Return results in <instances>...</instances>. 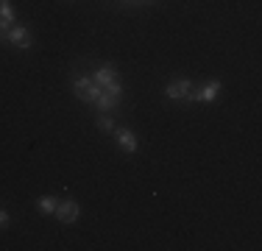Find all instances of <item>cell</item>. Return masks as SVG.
Masks as SVG:
<instances>
[{
    "mask_svg": "<svg viewBox=\"0 0 262 251\" xmlns=\"http://www.w3.org/2000/svg\"><path fill=\"white\" fill-rule=\"evenodd\" d=\"M70 90L76 92L78 100L92 103V100L98 98V92H101V87L92 81V75H86V73H81L78 67H73V70H70Z\"/></svg>",
    "mask_w": 262,
    "mask_h": 251,
    "instance_id": "6da1fadb",
    "label": "cell"
},
{
    "mask_svg": "<svg viewBox=\"0 0 262 251\" xmlns=\"http://www.w3.org/2000/svg\"><path fill=\"white\" fill-rule=\"evenodd\" d=\"M9 45H14L17 50H31V45H34V36H31V31L26 28V25H11L9 31H6V39Z\"/></svg>",
    "mask_w": 262,
    "mask_h": 251,
    "instance_id": "7a4b0ae2",
    "label": "cell"
},
{
    "mask_svg": "<svg viewBox=\"0 0 262 251\" xmlns=\"http://www.w3.org/2000/svg\"><path fill=\"white\" fill-rule=\"evenodd\" d=\"M56 221L59 223H64V226H70V223H76L78 221V215H81V210H78V204L73 198H64V201H59L56 204Z\"/></svg>",
    "mask_w": 262,
    "mask_h": 251,
    "instance_id": "3957f363",
    "label": "cell"
},
{
    "mask_svg": "<svg viewBox=\"0 0 262 251\" xmlns=\"http://www.w3.org/2000/svg\"><path fill=\"white\" fill-rule=\"evenodd\" d=\"M192 90H195V84H192L190 78H173L170 84L165 87V98H170V100H187Z\"/></svg>",
    "mask_w": 262,
    "mask_h": 251,
    "instance_id": "277c9868",
    "label": "cell"
},
{
    "mask_svg": "<svg viewBox=\"0 0 262 251\" xmlns=\"http://www.w3.org/2000/svg\"><path fill=\"white\" fill-rule=\"evenodd\" d=\"M115 137H117V142H120V148L126 151V154H137L140 140H137V134L131 129H115Z\"/></svg>",
    "mask_w": 262,
    "mask_h": 251,
    "instance_id": "5b68a950",
    "label": "cell"
},
{
    "mask_svg": "<svg viewBox=\"0 0 262 251\" xmlns=\"http://www.w3.org/2000/svg\"><path fill=\"white\" fill-rule=\"evenodd\" d=\"M92 81H95L101 90H103V87H109L112 81H120V78H117V67L115 65H101L95 73H92Z\"/></svg>",
    "mask_w": 262,
    "mask_h": 251,
    "instance_id": "8992f818",
    "label": "cell"
},
{
    "mask_svg": "<svg viewBox=\"0 0 262 251\" xmlns=\"http://www.w3.org/2000/svg\"><path fill=\"white\" fill-rule=\"evenodd\" d=\"M92 103H95V109H98V112H109V115H112V112H115L117 106H120V98L112 95V92H106V90H101V92H98V98L92 100Z\"/></svg>",
    "mask_w": 262,
    "mask_h": 251,
    "instance_id": "52a82bcc",
    "label": "cell"
},
{
    "mask_svg": "<svg viewBox=\"0 0 262 251\" xmlns=\"http://www.w3.org/2000/svg\"><path fill=\"white\" fill-rule=\"evenodd\" d=\"M95 126H98L101 131H106V134H115V129H117L115 117H112L109 112H98V120H95Z\"/></svg>",
    "mask_w": 262,
    "mask_h": 251,
    "instance_id": "ba28073f",
    "label": "cell"
},
{
    "mask_svg": "<svg viewBox=\"0 0 262 251\" xmlns=\"http://www.w3.org/2000/svg\"><path fill=\"white\" fill-rule=\"evenodd\" d=\"M56 204H59V198H53V196H39L36 198V210H39L42 215H53Z\"/></svg>",
    "mask_w": 262,
    "mask_h": 251,
    "instance_id": "9c48e42d",
    "label": "cell"
},
{
    "mask_svg": "<svg viewBox=\"0 0 262 251\" xmlns=\"http://www.w3.org/2000/svg\"><path fill=\"white\" fill-rule=\"evenodd\" d=\"M0 20H3L6 25H9V28L17 23V17H14V9H11V3H9V0H0Z\"/></svg>",
    "mask_w": 262,
    "mask_h": 251,
    "instance_id": "30bf717a",
    "label": "cell"
},
{
    "mask_svg": "<svg viewBox=\"0 0 262 251\" xmlns=\"http://www.w3.org/2000/svg\"><path fill=\"white\" fill-rule=\"evenodd\" d=\"M9 223H11V215H9L6 210H0V232L9 229Z\"/></svg>",
    "mask_w": 262,
    "mask_h": 251,
    "instance_id": "8fae6325",
    "label": "cell"
},
{
    "mask_svg": "<svg viewBox=\"0 0 262 251\" xmlns=\"http://www.w3.org/2000/svg\"><path fill=\"white\" fill-rule=\"evenodd\" d=\"M6 31H9V25H6L3 20H0V42H3V39H6Z\"/></svg>",
    "mask_w": 262,
    "mask_h": 251,
    "instance_id": "7c38bea8",
    "label": "cell"
},
{
    "mask_svg": "<svg viewBox=\"0 0 262 251\" xmlns=\"http://www.w3.org/2000/svg\"><path fill=\"white\" fill-rule=\"evenodd\" d=\"M145 3H151V0H145Z\"/></svg>",
    "mask_w": 262,
    "mask_h": 251,
    "instance_id": "4fadbf2b",
    "label": "cell"
}]
</instances>
